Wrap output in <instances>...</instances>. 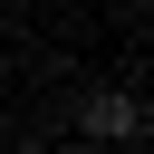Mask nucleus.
I'll use <instances>...</instances> for the list:
<instances>
[{"label": "nucleus", "instance_id": "nucleus-1", "mask_svg": "<svg viewBox=\"0 0 154 154\" xmlns=\"http://www.w3.org/2000/svg\"><path fill=\"white\" fill-rule=\"evenodd\" d=\"M77 135H87V144H135V135H144V96H135V87H96V96L77 106Z\"/></svg>", "mask_w": 154, "mask_h": 154}, {"label": "nucleus", "instance_id": "nucleus-2", "mask_svg": "<svg viewBox=\"0 0 154 154\" xmlns=\"http://www.w3.org/2000/svg\"><path fill=\"white\" fill-rule=\"evenodd\" d=\"M19 154H58V144H19Z\"/></svg>", "mask_w": 154, "mask_h": 154}]
</instances>
